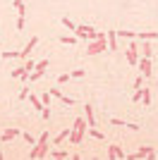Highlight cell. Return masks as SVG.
<instances>
[{"label":"cell","instance_id":"cell-10","mask_svg":"<svg viewBox=\"0 0 158 160\" xmlns=\"http://www.w3.org/2000/svg\"><path fill=\"white\" fill-rule=\"evenodd\" d=\"M84 115H86V124H89V127H96V120H93V108L89 105V103L84 105Z\"/></svg>","mask_w":158,"mask_h":160},{"label":"cell","instance_id":"cell-16","mask_svg":"<svg viewBox=\"0 0 158 160\" xmlns=\"http://www.w3.org/2000/svg\"><path fill=\"white\" fill-rule=\"evenodd\" d=\"M70 129H72V127H70ZM70 129H65V132H60L58 136H55V146H60V143H62V141L70 136Z\"/></svg>","mask_w":158,"mask_h":160},{"label":"cell","instance_id":"cell-21","mask_svg":"<svg viewBox=\"0 0 158 160\" xmlns=\"http://www.w3.org/2000/svg\"><path fill=\"white\" fill-rule=\"evenodd\" d=\"M67 151H50V158H67Z\"/></svg>","mask_w":158,"mask_h":160},{"label":"cell","instance_id":"cell-25","mask_svg":"<svg viewBox=\"0 0 158 160\" xmlns=\"http://www.w3.org/2000/svg\"><path fill=\"white\" fill-rule=\"evenodd\" d=\"M34 67H36V62H34V60H29V58H26V65H24V72H26V74H29V72H31V69H34Z\"/></svg>","mask_w":158,"mask_h":160},{"label":"cell","instance_id":"cell-17","mask_svg":"<svg viewBox=\"0 0 158 160\" xmlns=\"http://www.w3.org/2000/svg\"><path fill=\"white\" fill-rule=\"evenodd\" d=\"M62 27H65V29H70V31H74V29H77V24H74V22L70 19V17H62Z\"/></svg>","mask_w":158,"mask_h":160},{"label":"cell","instance_id":"cell-22","mask_svg":"<svg viewBox=\"0 0 158 160\" xmlns=\"http://www.w3.org/2000/svg\"><path fill=\"white\" fill-rule=\"evenodd\" d=\"M3 58H5V60H10V58H19V53H17V50H5Z\"/></svg>","mask_w":158,"mask_h":160},{"label":"cell","instance_id":"cell-5","mask_svg":"<svg viewBox=\"0 0 158 160\" xmlns=\"http://www.w3.org/2000/svg\"><path fill=\"white\" fill-rule=\"evenodd\" d=\"M36 43H39V36H31V41H29V43L24 46V50H19V58H22V60H26V58H29V55L34 53Z\"/></svg>","mask_w":158,"mask_h":160},{"label":"cell","instance_id":"cell-29","mask_svg":"<svg viewBox=\"0 0 158 160\" xmlns=\"http://www.w3.org/2000/svg\"><path fill=\"white\" fill-rule=\"evenodd\" d=\"M41 115H43V120H50V105L43 108V110H41Z\"/></svg>","mask_w":158,"mask_h":160},{"label":"cell","instance_id":"cell-3","mask_svg":"<svg viewBox=\"0 0 158 160\" xmlns=\"http://www.w3.org/2000/svg\"><path fill=\"white\" fill-rule=\"evenodd\" d=\"M89 129V124H86V120H77L74 122V127L70 129V141L72 143H82V139H84V132Z\"/></svg>","mask_w":158,"mask_h":160},{"label":"cell","instance_id":"cell-19","mask_svg":"<svg viewBox=\"0 0 158 160\" xmlns=\"http://www.w3.org/2000/svg\"><path fill=\"white\" fill-rule=\"evenodd\" d=\"M141 103H144V105L151 103V93H149V88H144V93H141Z\"/></svg>","mask_w":158,"mask_h":160},{"label":"cell","instance_id":"cell-27","mask_svg":"<svg viewBox=\"0 0 158 160\" xmlns=\"http://www.w3.org/2000/svg\"><path fill=\"white\" fill-rule=\"evenodd\" d=\"M70 77H72V79H79V77H84V69H72Z\"/></svg>","mask_w":158,"mask_h":160},{"label":"cell","instance_id":"cell-31","mask_svg":"<svg viewBox=\"0 0 158 160\" xmlns=\"http://www.w3.org/2000/svg\"><path fill=\"white\" fill-rule=\"evenodd\" d=\"M19 98H22V100H24V98H29V86H24V88L19 91Z\"/></svg>","mask_w":158,"mask_h":160},{"label":"cell","instance_id":"cell-4","mask_svg":"<svg viewBox=\"0 0 158 160\" xmlns=\"http://www.w3.org/2000/svg\"><path fill=\"white\" fill-rule=\"evenodd\" d=\"M137 46L139 43L134 38H132V43L127 46V60H129V65H134V67H137V62H139V48Z\"/></svg>","mask_w":158,"mask_h":160},{"label":"cell","instance_id":"cell-2","mask_svg":"<svg viewBox=\"0 0 158 160\" xmlns=\"http://www.w3.org/2000/svg\"><path fill=\"white\" fill-rule=\"evenodd\" d=\"M48 139H50V134H48V132L41 134L39 146L29 151V158H46V155H48Z\"/></svg>","mask_w":158,"mask_h":160},{"label":"cell","instance_id":"cell-11","mask_svg":"<svg viewBox=\"0 0 158 160\" xmlns=\"http://www.w3.org/2000/svg\"><path fill=\"white\" fill-rule=\"evenodd\" d=\"M137 48H139V53H141V58H151L153 48L149 46V41H141V46H137Z\"/></svg>","mask_w":158,"mask_h":160},{"label":"cell","instance_id":"cell-8","mask_svg":"<svg viewBox=\"0 0 158 160\" xmlns=\"http://www.w3.org/2000/svg\"><path fill=\"white\" fill-rule=\"evenodd\" d=\"M110 124H115V127H127V129H132V132H137V129H139V124H132V122L118 120V117H110Z\"/></svg>","mask_w":158,"mask_h":160},{"label":"cell","instance_id":"cell-18","mask_svg":"<svg viewBox=\"0 0 158 160\" xmlns=\"http://www.w3.org/2000/svg\"><path fill=\"white\" fill-rule=\"evenodd\" d=\"M31 105L36 108V110H43V103H41V98H39V96H34V93H31Z\"/></svg>","mask_w":158,"mask_h":160},{"label":"cell","instance_id":"cell-14","mask_svg":"<svg viewBox=\"0 0 158 160\" xmlns=\"http://www.w3.org/2000/svg\"><path fill=\"white\" fill-rule=\"evenodd\" d=\"M19 129H5V134H3V141H12L14 136H19Z\"/></svg>","mask_w":158,"mask_h":160},{"label":"cell","instance_id":"cell-15","mask_svg":"<svg viewBox=\"0 0 158 160\" xmlns=\"http://www.w3.org/2000/svg\"><path fill=\"white\" fill-rule=\"evenodd\" d=\"M58 41H60V43H65V46H74L79 38H77V36H67V33H65V36H60Z\"/></svg>","mask_w":158,"mask_h":160},{"label":"cell","instance_id":"cell-13","mask_svg":"<svg viewBox=\"0 0 158 160\" xmlns=\"http://www.w3.org/2000/svg\"><path fill=\"white\" fill-rule=\"evenodd\" d=\"M108 48H110V50H118V33L115 31H108Z\"/></svg>","mask_w":158,"mask_h":160},{"label":"cell","instance_id":"cell-33","mask_svg":"<svg viewBox=\"0 0 158 160\" xmlns=\"http://www.w3.org/2000/svg\"><path fill=\"white\" fill-rule=\"evenodd\" d=\"M19 5H24V0H12V7H14V10H17Z\"/></svg>","mask_w":158,"mask_h":160},{"label":"cell","instance_id":"cell-20","mask_svg":"<svg viewBox=\"0 0 158 160\" xmlns=\"http://www.w3.org/2000/svg\"><path fill=\"white\" fill-rule=\"evenodd\" d=\"M118 38H134V31H115Z\"/></svg>","mask_w":158,"mask_h":160},{"label":"cell","instance_id":"cell-12","mask_svg":"<svg viewBox=\"0 0 158 160\" xmlns=\"http://www.w3.org/2000/svg\"><path fill=\"white\" fill-rule=\"evenodd\" d=\"M108 158H127V155L122 153V148H120V146H110V148H108Z\"/></svg>","mask_w":158,"mask_h":160},{"label":"cell","instance_id":"cell-6","mask_svg":"<svg viewBox=\"0 0 158 160\" xmlns=\"http://www.w3.org/2000/svg\"><path fill=\"white\" fill-rule=\"evenodd\" d=\"M153 155H156V153H153V148H151V146H141L137 153H132L129 158H132V160H139V158H153Z\"/></svg>","mask_w":158,"mask_h":160},{"label":"cell","instance_id":"cell-1","mask_svg":"<svg viewBox=\"0 0 158 160\" xmlns=\"http://www.w3.org/2000/svg\"><path fill=\"white\" fill-rule=\"evenodd\" d=\"M103 50H108V41H105V33L98 31V33H96V38L89 41L86 53H89V55H98V53H103Z\"/></svg>","mask_w":158,"mask_h":160},{"label":"cell","instance_id":"cell-32","mask_svg":"<svg viewBox=\"0 0 158 160\" xmlns=\"http://www.w3.org/2000/svg\"><path fill=\"white\" fill-rule=\"evenodd\" d=\"M22 136H24V141H26V143H31V146H34V139H31V134H26V132H24Z\"/></svg>","mask_w":158,"mask_h":160},{"label":"cell","instance_id":"cell-30","mask_svg":"<svg viewBox=\"0 0 158 160\" xmlns=\"http://www.w3.org/2000/svg\"><path fill=\"white\" fill-rule=\"evenodd\" d=\"M41 103H43V108H46V105H50V93L41 96Z\"/></svg>","mask_w":158,"mask_h":160},{"label":"cell","instance_id":"cell-7","mask_svg":"<svg viewBox=\"0 0 158 160\" xmlns=\"http://www.w3.org/2000/svg\"><path fill=\"white\" fill-rule=\"evenodd\" d=\"M137 67H139V69H141V74H144L146 79L151 77V58H139Z\"/></svg>","mask_w":158,"mask_h":160},{"label":"cell","instance_id":"cell-23","mask_svg":"<svg viewBox=\"0 0 158 160\" xmlns=\"http://www.w3.org/2000/svg\"><path fill=\"white\" fill-rule=\"evenodd\" d=\"M48 93H50V96H55V98H62V96H65V93H62V91H60V88H48Z\"/></svg>","mask_w":158,"mask_h":160},{"label":"cell","instance_id":"cell-24","mask_svg":"<svg viewBox=\"0 0 158 160\" xmlns=\"http://www.w3.org/2000/svg\"><path fill=\"white\" fill-rule=\"evenodd\" d=\"M89 134H91L93 139H103V132H98V129H93V127H89Z\"/></svg>","mask_w":158,"mask_h":160},{"label":"cell","instance_id":"cell-28","mask_svg":"<svg viewBox=\"0 0 158 160\" xmlns=\"http://www.w3.org/2000/svg\"><path fill=\"white\" fill-rule=\"evenodd\" d=\"M24 24H26V17H24V14H19V19H17V29L22 31V29H24Z\"/></svg>","mask_w":158,"mask_h":160},{"label":"cell","instance_id":"cell-26","mask_svg":"<svg viewBox=\"0 0 158 160\" xmlns=\"http://www.w3.org/2000/svg\"><path fill=\"white\" fill-rule=\"evenodd\" d=\"M70 79H72V77H70V72H67V74H60V77H58V84H67Z\"/></svg>","mask_w":158,"mask_h":160},{"label":"cell","instance_id":"cell-9","mask_svg":"<svg viewBox=\"0 0 158 160\" xmlns=\"http://www.w3.org/2000/svg\"><path fill=\"white\" fill-rule=\"evenodd\" d=\"M134 38H139V41H153V38H158V31H137V33H134Z\"/></svg>","mask_w":158,"mask_h":160}]
</instances>
